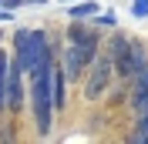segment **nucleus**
<instances>
[{"mask_svg": "<svg viewBox=\"0 0 148 144\" xmlns=\"http://www.w3.org/2000/svg\"><path fill=\"white\" fill-rule=\"evenodd\" d=\"M51 71H54V50H47L30 67V107H34L37 134H51V117H54V94H51Z\"/></svg>", "mask_w": 148, "mask_h": 144, "instance_id": "nucleus-1", "label": "nucleus"}, {"mask_svg": "<svg viewBox=\"0 0 148 144\" xmlns=\"http://www.w3.org/2000/svg\"><path fill=\"white\" fill-rule=\"evenodd\" d=\"M111 64H114V74H118L121 81H131L135 74L145 67V50H141V44H131L125 34H114L111 37Z\"/></svg>", "mask_w": 148, "mask_h": 144, "instance_id": "nucleus-2", "label": "nucleus"}, {"mask_svg": "<svg viewBox=\"0 0 148 144\" xmlns=\"http://www.w3.org/2000/svg\"><path fill=\"white\" fill-rule=\"evenodd\" d=\"M47 50H51V40H47L44 30H17V34H14V60L20 64L24 74H27Z\"/></svg>", "mask_w": 148, "mask_h": 144, "instance_id": "nucleus-3", "label": "nucleus"}, {"mask_svg": "<svg viewBox=\"0 0 148 144\" xmlns=\"http://www.w3.org/2000/svg\"><path fill=\"white\" fill-rule=\"evenodd\" d=\"M91 71H88V81H84V97L88 101H98L108 90L111 84V74H114V64H111V54H101V57H94L91 64H88Z\"/></svg>", "mask_w": 148, "mask_h": 144, "instance_id": "nucleus-4", "label": "nucleus"}, {"mask_svg": "<svg viewBox=\"0 0 148 144\" xmlns=\"http://www.w3.org/2000/svg\"><path fill=\"white\" fill-rule=\"evenodd\" d=\"M24 107V71H20L17 60H10L7 67V111H17Z\"/></svg>", "mask_w": 148, "mask_h": 144, "instance_id": "nucleus-5", "label": "nucleus"}, {"mask_svg": "<svg viewBox=\"0 0 148 144\" xmlns=\"http://www.w3.org/2000/svg\"><path fill=\"white\" fill-rule=\"evenodd\" d=\"M84 67H88V60H84L81 50L71 44L64 50V74H67V81H81V77H84Z\"/></svg>", "mask_w": 148, "mask_h": 144, "instance_id": "nucleus-6", "label": "nucleus"}, {"mask_svg": "<svg viewBox=\"0 0 148 144\" xmlns=\"http://www.w3.org/2000/svg\"><path fill=\"white\" fill-rule=\"evenodd\" d=\"M131 107H135V117H138L131 141H141V137H145V131H148V94H145V97H131Z\"/></svg>", "mask_w": 148, "mask_h": 144, "instance_id": "nucleus-7", "label": "nucleus"}, {"mask_svg": "<svg viewBox=\"0 0 148 144\" xmlns=\"http://www.w3.org/2000/svg\"><path fill=\"white\" fill-rule=\"evenodd\" d=\"M64 84H67V74L61 71V67H54L51 71V94H54V111H61L67 104V97H64Z\"/></svg>", "mask_w": 148, "mask_h": 144, "instance_id": "nucleus-8", "label": "nucleus"}, {"mask_svg": "<svg viewBox=\"0 0 148 144\" xmlns=\"http://www.w3.org/2000/svg\"><path fill=\"white\" fill-rule=\"evenodd\" d=\"M67 40L77 44V47H98V34L94 30H84L81 24H71L67 27Z\"/></svg>", "mask_w": 148, "mask_h": 144, "instance_id": "nucleus-9", "label": "nucleus"}, {"mask_svg": "<svg viewBox=\"0 0 148 144\" xmlns=\"http://www.w3.org/2000/svg\"><path fill=\"white\" fill-rule=\"evenodd\" d=\"M148 94V64L131 77V97H145Z\"/></svg>", "mask_w": 148, "mask_h": 144, "instance_id": "nucleus-10", "label": "nucleus"}, {"mask_svg": "<svg viewBox=\"0 0 148 144\" xmlns=\"http://www.w3.org/2000/svg\"><path fill=\"white\" fill-rule=\"evenodd\" d=\"M94 14H98V7H94V3H77V7H71V17H74V20L94 17Z\"/></svg>", "mask_w": 148, "mask_h": 144, "instance_id": "nucleus-11", "label": "nucleus"}, {"mask_svg": "<svg viewBox=\"0 0 148 144\" xmlns=\"http://www.w3.org/2000/svg\"><path fill=\"white\" fill-rule=\"evenodd\" d=\"M131 14L135 17H148V0H135L131 3Z\"/></svg>", "mask_w": 148, "mask_h": 144, "instance_id": "nucleus-12", "label": "nucleus"}, {"mask_svg": "<svg viewBox=\"0 0 148 144\" xmlns=\"http://www.w3.org/2000/svg\"><path fill=\"white\" fill-rule=\"evenodd\" d=\"M98 24H101V27H114V14H104V17H98Z\"/></svg>", "mask_w": 148, "mask_h": 144, "instance_id": "nucleus-13", "label": "nucleus"}, {"mask_svg": "<svg viewBox=\"0 0 148 144\" xmlns=\"http://www.w3.org/2000/svg\"><path fill=\"white\" fill-rule=\"evenodd\" d=\"M7 7H20V3H27V0H3Z\"/></svg>", "mask_w": 148, "mask_h": 144, "instance_id": "nucleus-14", "label": "nucleus"}, {"mask_svg": "<svg viewBox=\"0 0 148 144\" xmlns=\"http://www.w3.org/2000/svg\"><path fill=\"white\" fill-rule=\"evenodd\" d=\"M34 3H47V0H34Z\"/></svg>", "mask_w": 148, "mask_h": 144, "instance_id": "nucleus-15", "label": "nucleus"}, {"mask_svg": "<svg viewBox=\"0 0 148 144\" xmlns=\"http://www.w3.org/2000/svg\"><path fill=\"white\" fill-rule=\"evenodd\" d=\"M0 3H3V0H0Z\"/></svg>", "mask_w": 148, "mask_h": 144, "instance_id": "nucleus-16", "label": "nucleus"}]
</instances>
